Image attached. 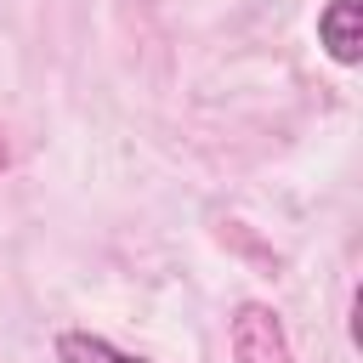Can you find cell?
I'll return each instance as SVG.
<instances>
[{
	"label": "cell",
	"instance_id": "obj_1",
	"mask_svg": "<svg viewBox=\"0 0 363 363\" xmlns=\"http://www.w3.org/2000/svg\"><path fill=\"white\" fill-rule=\"evenodd\" d=\"M233 357H238V363H295L289 335H284V323H278L272 306L244 301V306L233 312Z\"/></svg>",
	"mask_w": 363,
	"mask_h": 363
},
{
	"label": "cell",
	"instance_id": "obj_2",
	"mask_svg": "<svg viewBox=\"0 0 363 363\" xmlns=\"http://www.w3.org/2000/svg\"><path fill=\"white\" fill-rule=\"evenodd\" d=\"M318 40L340 68H352L363 57V0H329L318 11Z\"/></svg>",
	"mask_w": 363,
	"mask_h": 363
},
{
	"label": "cell",
	"instance_id": "obj_3",
	"mask_svg": "<svg viewBox=\"0 0 363 363\" xmlns=\"http://www.w3.org/2000/svg\"><path fill=\"white\" fill-rule=\"evenodd\" d=\"M57 363H147V357H136V352H119V346H108L102 335L68 329V335H57Z\"/></svg>",
	"mask_w": 363,
	"mask_h": 363
},
{
	"label": "cell",
	"instance_id": "obj_4",
	"mask_svg": "<svg viewBox=\"0 0 363 363\" xmlns=\"http://www.w3.org/2000/svg\"><path fill=\"white\" fill-rule=\"evenodd\" d=\"M6 159H11V147H6V136H0V170H6Z\"/></svg>",
	"mask_w": 363,
	"mask_h": 363
}]
</instances>
